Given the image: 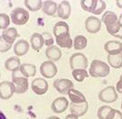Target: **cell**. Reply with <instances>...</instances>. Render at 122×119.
Segmentation results:
<instances>
[{"label": "cell", "instance_id": "1", "mask_svg": "<svg viewBox=\"0 0 122 119\" xmlns=\"http://www.w3.org/2000/svg\"><path fill=\"white\" fill-rule=\"evenodd\" d=\"M101 22L104 23L106 25V29L110 35L114 36L120 29V24L118 22V15L114 12L111 11H106L101 18Z\"/></svg>", "mask_w": 122, "mask_h": 119}, {"label": "cell", "instance_id": "2", "mask_svg": "<svg viewBox=\"0 0 122 119\" xmlns=\"http://www.w3.org/2000/svg\"><path fill=\"white\" fill-rule=\"evenodd\" d=\"M109 72H110L109 65L100 60L92 61L89 69V74L92 78H105L109 76Z\"/></svg>", "mask_w": 122, "mask_h": 119}, {"label": "cell", "instance_id": "3", "mask_svg": "<svg viewBox=\"0 0 122 119\" xmlns=\"http://www.w3.org/2000/svg\"><path fill=\"white\" fill-rule=\"evenodd\" d=\"M12 82H13L15 93L23 94L25 93L28 89V79L24 77L20 71L12 72Z\"/></svg>", "mask_w": 122, "mask_h": 119}, {"label": "cell", "instance_id": "4", "mask_svg": "<svg viewBox=\"0 0 122 119\" xmlns=\"http://www.w3.org/2000/svg\"><path fill=\"white\" fill-rule=\"evenodd\" d=\"M10 18L14 24L25 25L29 20V13L22 7H16L11 12Z\"/></svg>", "mask_w": 122, "mask_h": 119}, {"label": "cell", "instance_id": "5", "mask_svg": "<svg viewBox=\"0 0 122 119\" xmlns=\"http://www.w3.org/2000/svg\"><path fill=\"white\" fill-rule=\"evenodd\" d=\"M70 67L71 69L74 70H78V69H82L86 70L89 66V62H88L87 57L81 52H77L72 54L70 58Z\"/></svg>", "mask_w": 122, "mask_h": 119}, {"label": "cell", "instance_id": "6", "mask_svg": "<svg viewBox=\"0 0 122 119\" xmlns=\"http://www.w3.org/2000/svg\"><path fill=\"white\" fill-rule=\"evenodd\" d=\"M118 92L113 86H109L99 93V99L103 103H114L118 100Z\"/></svg>", "mask_w": 122, "mask_h": 119}, {"label": "cell", "instance_id": "7", "mask_svg": "<svg viewBox=\"0 0 122 119\" xmlns=\"http://www.w3.org/2000/svg\"><path fill=\"white\" fill-rule=\"evenodd\" d=\"M53 88L61 95L68 94L71 88H74L72 81L68 79H58L53 82Z\"/></svg>", "mask_w": 122, "mask_h": 119}, {"label": "cell", "instance_id": "8", "mask_svg": "<svg viewBox=\"0 0 122 119\" xmlns=\"http://www.w3.org/2000/svg\"><path fill=\"white\" fill-rule=\"evenodd\" d=\"M40 72L44 78L52 79L57 74V66L51 61L44 62L40 66Z\"/></svg>", "mask_w": 122, "mask_h": 119}, {"label": "cell", "instance_id": "9", "mask_svg": "<svg viewBox=\"0 0 122 119\" xmlns=\"http://www.w3.org/2000/svg\"><path fill=\"white\" fill-rule=\"evenodd\" d=\"M15 93V88L13 82L10 81H2L0 82V98L2 100H7L13 97Z\"/></svg>", "mask_w": 122, "mask_h": 119}, {"label": "cell", "instance_id": "10", "mask_svg": "<svg viewBox=\"0 0 122 119\" xmlns=\"http://www.w3.org/2000/svg\"><path fill=\"white\" fill-rule=\"evenodd\" d=\"M31 88H32V90L36 95L42 96V95H44L47 92L49 85L48 82L46 81V79H43V78H37V79H35L32 81Z\"/></svg>", "mask_w": 122, "mask_h": 119}, {"label": "cell", "instance_id": "11", "mask_svg": "<svg viewBox=\"0 0 122 119\" xmlns=\"http://www.w3.org/2000/svg\"><path fill=\"white\" fill-rule=\"evenodd\" d=\"M85 28L90 33H97L101 28V20L96 16H89L85 21Z\"/></svg>", "mask_w": 122, "mask_h": 119}, {"label": "cell", "instance_id": "12", "mask_svg": "<svg viewBox=\"0 0 122 119\" xmlns=\"http://www.w3.org/2000/svg\"><path fill=\"white\" fill-rule=\"evenodd\" d=\"M68 106H70V103L68 102V99L66 97H57L52 101L51 108L54 113L61 114L68 108Z\"/></svg>", "mask_w": 122, "mask_h": 119}, {"label": "cell", "instance_id": "13", "mask_svg": "<svg viewBox=\"0 0 122 119\" xmlns=\"http://www.w3.org/2000/svg\"><path fill=\"white\" fill-rule=\"evenodd\" d=\"M104 50L109 55L122 53V43L119 41H109L105 43Z\"/></svg>", "mask_w": 122, "mask_h": 119}, {"label": "cell", "instance_id": "14", "mask_svg": "<svg viewBox=\"0 0 122 119\" xmlns=\"http://www.w3.org/2000/svg\"><path fill=\"white\" fill-rule=\"evenodd\" d=\"M13 48L15 56L20 57V56L25 55L26 53L29 52L30 44L28 43V42L25 40H19V41H17V43H15Z\"/></svg>", "mask_w": 122, "mask_h": 119}, {"label": "cell", "instance_id": "15", "mask_svg": "<svg viewBox=\"0 0 122 119\" xmlns=\"http://www.w3.org/2000/svg\"><path fill=\"white\" fill-rule=\"evenodd\" d=\"M71 7L69 3V1H61L60 4L58 5V11H57V15L58 17L61 19H68L71 16Z\"/></svg>", "mask_w": 122, "mask_h": 119}, {"label": "cell", "instance_id": "16", "mask_svg": "<svg viewBox=\"0 0 122 119\" xmlns=\"http://www.w3.org/2000/svg\"><path fill=\"white\" fill-rule=\"evenodd\" d=\"M70 111L71 114H73L76 116H82L84 115L88 111L89 108V105L88 102H84V103H81V104H74V103H70Z\"/></svg>", "mask_w": 122, "mask_h": 119}, {"label": "cell", "instance_id": "17", "mask_svg": "<svg viewBox=\"0 0 122 119\" xmlns=\"http://www.w3.org/2000/svg\"><path fill=\"white\" fill-rule=\"evenodd\" d=\"M61 51L60 50L59 47L56 46H52V47H48L45 50V56L51 62H58L61 58Z\"/></svg>", "mask_w": 122, "mask_h": 119}, {"label": "cell", "instance_id": "18", "mask_svg": "<svg viewBox=\"0 0 122 119\" xmlns=\"http://www.w3.org/2000/svg\"><path fill=\"white\" fill-rule=\"evenodd\" d=\"M21 65H22L21 61L17 56L10 57L5 62V68L8 71H12V72H15V71H19Z\"/></svg>", "mask_w": 122, "mask_h": 119}, {"label": "cell", "instance_id": "19", "mask_svg": "<svg viewBox=\"0 0 122 119\" xmlns=\"http://www.w3.org/2000/svg\"><path fill=\"white\" fill-rule=\"evenodd\" d=\"M55 41H56V43L58 44V46H60L61 48L71 49L73 45V41L71 39L70 33L57 36V37H55Z\"/></svg>", "mask_w": 122, "mask_h": 119}, {"label": "cell", "instance_id": "20", "mask_svg": "<svg viewBox=\"0 0 122 119\" xmlns=\"http://www.w3.org/2000/svg\"><path fill=\"white\" fill-rule=\"evenodd\" d=\"M18 36H19V34L17 33V30L15 27H10L8 29L2 32L1 38H3L6 43L13 44L15 42V39L17 38Z\"/></svg>", "mask_w": 122, "mask_h": 119}, {"label": "cell", "instance_id": "21", "mask_svg": "<svg viewBox=\"0 0 122 119\" xmlns=\"http://www.w3.org/2000/svg\"><path fill=\"white\" fill-rule=\"evenodd\" d=\"M30 43L32 48L34 49L35 51H36V52H39L44 45V41L42 33H33L32 36H31Z\"/></svg>", "mask_w": 122, "mask_h": 119}, {"label": "cell", "instance_id": "22", "mask_svg": "<svg viewBox=\"0 0 122 119\" xmlns=\"http://www.w3.org/2000/svg\"><path fill=\"white\" fill-rule=\"evenodd\" d=\"M43 12L49 16H54L58 11V5L54 1L47 0L43 2Z\"/></svg>", "mask_w": 122, "mask_h": 119}, {"label": "cell", "instance_id": "23", "mask_svg": "<svg viewBox=\"0 0 122 119\" xmlns=\"http://www.w3.org/2000/svg\"><path fill=\"white\" fill-rule=\"evenodd\" d=\"M68 96L71 103L74 104H81V103H84L86 102V97L83 95L81 92H80L79 90L75 89V88H71L69 93H68Z\"/></svg>", "mask_w": 122, "mask_h": 119}, {"label": "cell", "instance_id": "24", "mask_svg": "<svg viewBox=\"0 0 122 119\" xmlns=\"http://www.w3.org/2000/svg\"><path fill=\"white\" fill-rule=\"evenodd\" d=\"M52 33L54 37H57L61 34H64L67 33H70V28L68 24L63 21H60V22L56 23L54 24V26L52 28Z\"/></svg>", "mask_w": 122, "mask_h": 119}, {"label": "cell", "instance_id": "25", "mask_svg": "<svg viewBox=\"0 0 122 119\" xmlns=\"http://www.w3.org/2000/svg\"><path fill=\"white\" fill-rule=\"evenodd\" d=\"M20 72L22 73V75L25 78H30L34 77L36 74V67L34 64L31 63H24L20 67Z\"/></svg>", "mask_w": 122, "mask_h": 119}, {"label": "cell", "instance_id": "26", "mask_svg": "<svg viewBox=\"0 0 122 119\" xmlns=\"http://www.w3.org/2000/svg\"><path fill=\"white\" fill-rule=\"evenodd\" d=\"M109 66L113 69H120L122 67V53L116 55H108Z\"/></svg>", "mask_w": 122, "mask_h": 119}, {"label": "cell", "instance_id": "27", "mask_svg": "<svg viewBox=\"0 0 122 119\" xmlns=\"http://www.w3.org/2000/svg\"><path fill=\"white\" fill-rule=\"evenodd\" d=\"M26 8L32 12H36L43 7L42 0H25Z\"/></svg>", "mask_w": 122, "mask_h": 119}, {"label": "cell", "instance_id": "28", "mask_svg": "<svg viewBox=\"0 0 122 119\" xmlns=\"http://www.w3.org/2000/svg\"><path fill=\"white\" fill-rule=\"evenodd\" d=\"M88 44V40L85 36L83 35H77L73 40V48L75 50H83L86 48Z\"/></svg>", "mask_w": 122, "mask_h": 119}, {"label": "cell", "instance_id": "29", "mask_svg": "<svg viewBox=\"0 0 122 119\" xmlns=\"http://www.w3.org/2000/svg\"><path fill=\"white\" fill-rule=\"evenodd\" d=\"M96 5L97 0H81V6L86 12L93 14V12L96 9Z\"/></svg>", "mask_w": 122, "mask_h": 119}, {"label": "cell", "instance_id": "30", "mask_svg": "<svg viewBox=\"0 0 122 119\" xmlns=\"http://www.w3.org/2000/svg\"><path fill=\"white\" fill-rule=\"evenodd\" d=\"M89 72L86 70L82 69H78V70H74L72 71V77L73 79L78 81V82H82L84 79L89 77Z\"/></svg>", "mask_w": 122, "mask_h": 119}, {"label": "cell", "instance_id": "31", "mask_svg": "<svg viewBox=\"0 0 122 119\" xmlns=\"http://www.w3.org/2000/svg\"><path fill=\"white\" fill-rule=\"evenodd\" d=\"M113 110L114 108H112L111 106H102L99 108V110L97 112V115H98L99 119H108V117Z\"/></svg>", "mask_w": 122, "mask_h": 119}, {"label": "cell", "instance_id": "32", "mask_svg": "<svg viewBox=\"0 0 122 119\" xmlns=\"http://www.w3.org/2000/svg\"><path fill=\"white\" fill-rule=\"evenodd\" d=\"M9 24H10V17L6 14H0V29L5 31L6 29H8Z\"/></svg>", "mask_w": 122, "mask_h": 119}, {"label": "cell", "instance_id": "33", "mask_svg": "<svg viewBox=\"0 0 122 119\" xmlns=\"http://www.w3.org/2000/svg\"><path fill=\"white\" fill-rule=\"evenodd\" d=\"M43 38L44 41V45H46L47 47H52L53 46V43H54V40H53V36L52 33H50L48 32H44L42 33Z\"/></svg>", "mask_w": 122, "mask_h": 119}, {"label": "cell", "instance_id": "34", "mask_svg": "<svg viewBox=\"0 0 122 119\" xmlns=\"http://www.w3.org/2000/svg\"><path fill=\"white\" fill-rule=\"evenodd\" d=\"M106 9V2L103 1V0H97V5H96V9L95 11L93 12L94 14H102L105 11Z\"/></svg>", "mask_w": 122, "mask_h": 119}, {"label": "cell", "instance_id": "35", "mask_svg": "<svg viewBox=\"0 0 122 119\" xmlns=\"http://www.w3.org/2000/svg\"><path fill=\"white\" fill-rule=\"evenodd\" d=\"M11 48H12V44L6 43L3 38L0 37V52L1 53L6 52Z\"/></svg>", "mask_w": 122, "mask_h": 119}, {"label": "cell", "instance_id": "36", "mask_svg": "<svg viewBox=\"0 0 122 119\" xmlns=\"http://www.w3.org/2000/svg\"><path fill=\"white\" fill-rule=\"evenodd\" d=\"M108 119H122V112L117 109H114L108 117Z\"/></svg>", "mask_w": 122, "mask_h": 119}, {"label": "cell", "instance_id": "37", "mask_svg": "<svg viewBox=\"0 0 122 119\" xmlns=\"http://www.w3.org/2000/svg\"><path fill=\"white\" fill-rule=\"evenodd\" d=\"M116 90L117 92L122 94V79H119L117 82V86H116Z\"/></svg>", "mask_w": 122, "mask_h": 119}, {"label": "cell", "instance_id": "38", "mask_svg": "<svg viewBox=\"0 0 122 119\" xmlns=\"http://www.w3.org/2000/svg\"><path fill=\"white\" fill-rule=\"evenodd\" d=\"M114 37H116V38H118V39L122 40V26L120 27V29H119V31L114 35Z\"/></svg>", "mask_w": 122, "mask_h": 119}, {"label": "cell", "instance_id": "39", "mask_svg": "<svg viewBox=\"0 0 122 119\" xmlns=\"http://www.w3.org/2000/svg\"><path fill=\"white\" fill-rule=\"evenodd\" d=\"M78 118H79L78 116H76V115H73V114H70V115H68L65 116V119H78Z\"/></svg>", "mask_w": 122, "mask_h": 119}, {"label": "cell", "instance_id": "40", "mask_svg": "<svg viewBox=\"0 0 122 119\" xmlns=\"http://www.w3.org/2000/svg\"><path fill=\"white\" fill-rule=\"evenodd\" d=\"M116 5H117V6H118V8L122 9V0H117L116 1Z\"/></svg>", "mask_w": 122, "mask_h": 119}, {"label": "cell", "instance_id": "41", "mask_svg": "<svg viewBox=\"0 0 122 119\" xmlns=\"http://www.w3.org/2000/svg\"><path fill=\"white\" fill-rule=\"evenodd\" d=\"M118 22H119L120 25L122 26V13H121V14L119 15V17H118Z\"/></svg>", "mask_w": 122, "mask_h": 119}, {"label": "cell", "instance_id": "42", "mask_svg": "<svg viewBox=\"0 0 122 119\" xmlns=\"http://www.w3.org/2000/svg\"><path fill=\"white\" fill-rule=\"evenodd\" d=\"M46 119H60L58 116H50V117H48V118Z\"/></svg>", "mask_w": 122, "mask_h": 119}, {"label": "cell", "instance_id": "43", "mask_svg": "<svg viewBox=\"0 0 122 119\" xmlns=\"http://www.w3.org/2000/svg\"><path fill=\"white\" fill-rule=\"evenodd\" d=\"M0 115H1V119H5V115L2 113V112L0 113Z\"/></svg>", "mask_w": 122, "mask_h": 119}, {"label": "cell", "instance_id": "44", "mask_svg": "<svg viewBox=\"0 0 122 119\" xmlns=\"http://www.w3.org/2000/svg\"><path fill=\"white\" fill-rule=\"evenodd\" d=\"M119 79H122V74H121V76H120V78H119Z\"/></svg>", "mask_w": 122, "mask_h": 119}, {"label": "cell", "instance_id": "45", "mask_svg": "<svg viewBox=\"0 0 122 119\" xmlns=\"http://www.w3.org/2000/svg\"><path fill=\"white\" fill-rule=\"evenodd\" d=\"M121 110H122V101H121Z\"/></svg>", "mask_w": 122, "mask_h": 119}]
</instances>
